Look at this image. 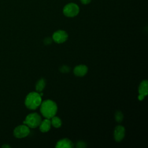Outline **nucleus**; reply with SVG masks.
<instances>
[{
    "label": "nucleus",
    "mask_w": 148,
    "mask_h": 148,
    "mask_svg": "<svg viewBox=\"0 0 148 148\" xmlns=\"http://www.w3.org/2000/svg\"><path fill=\"white\" fill-rule=\"evenodd\" d=\"M42 121L40 116L36 113H32L27 116L23 123L28 127L36 128L38 127Z\"/></svg>",
    "instance_id": "3"
},
{
    "label": "nucleus",
    "mask_w": 148,
    "mask_h": 148,
    "mask_svg": "<svg viewBox=\"0 0 148 148\" xmlns=\"http://www.w3.org/2000/svg\"><path fill=\"white\" fill-rule=\"evenodd\" d=\"M125 136V128L122 125H117L114 128V139L116 142H120Z\"/></svg>",
    "instance_id": "7"
},
{
    "label": "nucleus",
    "mask_w": 148,
    "mask_h": 148,
    "mask_svg": "<svg viewBox=\"0 0 148 148\" xmlns=\"http://www.w3.org/2000/svg\"><path fill=\"white\" fill-rule=\"evenodd\" d=\"M51 120H50L51 124L53 127H54L56 128H59L61 126L62 122H61V119L58 117L54 116L53 117H51Z\"/></svg>",
    "instance_id": "13"
},
{
    "label": "nucleus",
    "mask_w": 148,
    "mask_h": 148,
    "mask_svg": "<svg viewBox=\"0 0 148 148\" xmlns=\"http://www.w3.org/2000/svg\"><path fill=\"white\" fill-rule=\"evenodd\" d=\"M91 1V0H80L81 2H82L83 4H85V5L89 3Z\"/></svg>",
    "instance_id": "18"
},
{
    "label": "nucleus",
    "mask_w": 148,
    "mask_h": 148,
    "mask_svg": "<svg viewBox=\"0 0 148 148\" xmlns=\"http://www.w3.org/2000/svg\"><path fill=\"white\" fill-rule=\"evenodd\" d=\"M76 147L77 148H83V147H86V144L85 142H82V141H79L78 142L76 143Z\"/></svg>",
    "instance_id": "16"
},
{
    "label": "nucleus",
    "mask_w": 148,
    "mask_h": 148,
    "mask_svg": "<svg viewBox=\"0 0 148 148\" xmlns=\"http://www.w3.org/2000/svg\"><path fill=\"white\" fill-rule=\"evenodd\" d=\"M2 147H10V146H8V145H3V146H2Z\"/></svg>",
    "instance_id": "20"
},
{
    "label": "nucleus",
    "mask_w": 148,
    "mask_h": 148,
    "mask_svg": "<svg viewBox=\"0 0 148 148\" xmlns=\"http://www.w3.org/2000/svg\"><path fill=\"white\" fill-rule=\"evenodd\" d=\"M88 71V68L85 65H79L75 67L73 69V73L75 75L77 76H84Z\"/></svg>",
    "instance_id": "8"
},
{
    "label": "nucleus",
    "mask_w": 148,
    "mask_h": 148,
    "mask_svg": "<svg viewBox=\"0 0 148 148\" xmlns=\"http://www.w3.org/2000/svg\"><path fill=\"white\" fill-rule=\"evenodd\" d=\"M145 95H142V94H139V95H138V99L139 100V101H142V100H143L144 98H145Z\"/></svg>",
    "instance_id": "19"
},
{
    "label": "nucleus",
    "mask_w": 148,
    "mask_h": 148,
    "mask_svg": "<svg viewBox=\"0 0 148 148\" xmlns=\"http://www.w3.org/2000/svg\"><path fill=\"white\" fill-rule=\"evenodd\" d=\"M73 147V143L68 138H64L57 142L56 147L58 148H72Z\"/></svg>",
    "instance_id": "9"
},
{
    "label": "nucleus",
    "mask_w": 148,
    "mask_h": 148,
    "mask_svg": "<svg viewBox=\"0 0 148 148\" xmlns=\"http://www.w3.org/2000/svg\"><path fill=\"white\" fill-rule=\"evenodd\" d=\"M46 83H45V80L44 79L41 78L40 79H39L36 84L35 86V89L36 90L37 92H42L43 91V90L44 89L45 87Z\"/></svg>",
    "instance_id": "12"
},
{
    "label": "nucleus",
    "mask_w": 148,
    "mask_h": 148,
    "mask_svg": "<svg viewBox=\"0 0 148 148\" xmlns=\"http://www.w3.org/2000/svg\"><path fill=\"white\" fill-rule=\"evenodd\" d=\"M42 103V98L37 92H31L26 97L25 99V106L31 110L36 109Z\"/></svg>",
    "instance_id": "2"
},
{
    "label": "nucleus",
    "mask_w": 148,
    "mask_h": 148,
    "mask_svg": "<svg viewBox=\"0 0 148 148\" xmlns=\"http://www.w3.org/2000/svg\"><path fill=\"white\" fill-rule=\"evenodd\" d=\"M67 33L63 30H58L54 32L52 36L53 40L57 43H62L68 39Z\"/></svg>",
    "instance_id": "6"
},
{
    "label": "nucleus",
    "mask_w": 148,
    "mask_h": 148,
    "mask_svg": "<svg viewBox=\"0 0 148 148\" xmlns=\"http://www.w3.org/2000/svg\"><path fill=\"white\" fill-rule=\"evenodd\" d=\"M39 126V130L42 132H46L49 131L51 127V121L50 119H46L42 121Z\"/></svg>",
    "instance_id": "10"
},
{
    "label": "nucleus",
    "mask_w": 148,
    "mask_h": 148,
    "mask_svg": "<svg viewBox=\"0 0 148 148\" xmlns=\"http://www.w3.org/2000/svg\"><path fill=\"white\" fill-rule=\"evenodd\" d=\"M123 119V114L121 111H117L115 113V120L117 122L120 123Z\"/></svg>",
    "instance_id": "14"
},
{
    "label": "nucleus",
    "mask_w": 148,
    "mask_h": 148,
    "mask_svg": "<svg viewBox=\"0 0 148 148\" xmlns=\"http://www.w3.org/2000/svg\"><path fill=\"white\" fill-rule=\"evenodd\" d=\"M40 110L43 117L50 119L56 116L57 112V105L53 101L47 99L41 103Z\"/></svg>",
    "instance_id": "1"
},
{
    "label": "nucleus",
    "mask_w": 148,
    "mask_h": 148,
    "mask_svg": "<svg viewBox=\"0 0 148 148\" xmlns=\"http://www.w3.org/2000/svg\"><path fill=\"white\" fill-rule=\"evenodd\" d=\"M29 132V128L27 125H20L14 128L13 134L17 138H23L28 136Z\"/></svg>",
    "instance_id": "5"
},
{
    "label": "nucleus",
    "mask_w": 148,
    "mask_h": 148,
    "mask_svg": "<svg viewBox=\"0 0 148 148\" xmlns=\"http://www.w3.org/2000/svg\"><path fill=\"white\" fill-rule=\"evenodd\" d=\"M79 12V6L73 3H70L65 5L63 9V13L65 16L72 17L76 16Z\"/></svg>",
    "instance_id": "4"
},
{
    "label": "nucleus",
    "mask_w": 148,
    "mask_h": 148,
    "mask_svg": "<svg viewBox=\"0 0 148 148\" xmlns=\"http://www.w3.org/2000/svg\"><path fill=\"white\" fill-rule=\"evenodd\" d=\"M51 39L50 38H46L45 40H44V43L45 45H49V44H50L51 43Z\"/></svg>",
    "instance_id": "17"
},
{
    "label": "nucleus",
    "mask_w": 148,
    "mask_h": 148,
    "mask_svg": "<svg viewBox=\"0 0 148 148\" xmlns=\"http://www.w3.org/2000/svg\"><path fill=\"white\" fill-rule=\"evenodd\" d=\"M60 71L61 72H63V73H66L68 72H69L70 71V68L66 66V65H63L60 68Z\"/></svg>",
    "instance_id": "15"
},
{
    "label": "nucleus",
    "mask_w": 148,
    "mask_h": 148,
    "mask_svg": "<svg viewBox=\"0 0 148 148\" xmlns=\"http://www.w3.org/2000/svg\"><path fill=\"white\" fill-rule=\"evenodd\" d=\"M138 92L139 94H142L145 96L148 94V82L147 80H143L139 86Z\"/></svg>",
    "instance_id": "11"
}]
</instances>
